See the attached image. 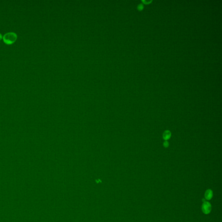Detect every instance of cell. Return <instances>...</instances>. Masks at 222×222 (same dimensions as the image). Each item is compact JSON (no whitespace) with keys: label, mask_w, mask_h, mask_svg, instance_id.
I'll return each instance as SVG.
<instances>
[{"label":"cell","mask_w":222,"mask_h":222,"mask_svg":"<svg viewBox=\"0 0 222 222\" xmlns=\"http://www.w3.org/2000/svg\"><path fill=\"white\" fill-rule=\"evenodd\" d=\"M17 39V35L14 32H8L3 36V40L6 44H11L14 43Z\"/></svg>","instance_id":"obj_1"},{"label":"cell","mask_w":222,"mask_h":222,"mask_svg":"<svg viewBox=\"0 0 222 222\" xmlns=\"http://www.w3.org/2000/svg\"><path fill=\"white\" fill-rule=\"evenodd\" d=\"M202 210L205 214H208L211 211V205L208 202H204L202 206Z\"/></svg>","instance_id":"obj_2"},{"label":"cell","mask_w":222,"mask_h":222,"mask_svg":"<svg viewBox=\"0 0 222 222\" xmlns=\"http://www.w3.org/2000/svg\"><path fill=\"white\" fill-rule=\"evenodd\" d=\"M213 192L210 189L207 190L206 191L205 194V197L206 200H210L213 197Z\"/></svg>","instance_id":"obj_3"},{"label":"cell","mask_w":222,"mask_h":222,"mask_svg":"<svg viewBox=\"0 0 222 222\" xmlns=\"http://www.w3.org/2000/svg\"><path fill=\"white\" fill-rule=\"evenodd\" d=\"M171 137V132L168 130H166L164 131L163 134V138L165 140H168Z\"/></svg>","instance_id":"obj_4"},{"label":"cell","mask_w":222,"mask_h":222,"mask_svg":"<svg viewBox=\"0 0 222 222\" xmlns=\"http://www.w3.org/2000/svg\"><path fill=\"white\" fill-rule=\"evenodd\" d=\"M168 146H169V143L168 142V141H164V147L167 148L168 147Z\"/></svg>","instance_id":"obj_5"},{"label":"cell","mask_w":222,"mask_h":222,"mask_svg":"<svg viewBox=\"0 0 222 222\" xmlns=\"http://www.w3.org/2000/svg\"><path fill=\"white\" fill-rule=\"evenodd\" d=\"M143 5H141H141H139V9L142 10V9H143Z\"/></svg>","instance_id":"obj_6"},{"label":"cell","mask_w":222,"mask_h":222,"mask_svg":"<svg viewBox=\"0 0 222 222\" xmlns=\"http://www.w3.org/2000/svg\"><path fill=\"white\" fill-rule=\"evenodd\" d=\"M1 38H2V35L0 33V40L1 39Z\"/></svg>","instance_id":"obj_7"}]
</instances>
